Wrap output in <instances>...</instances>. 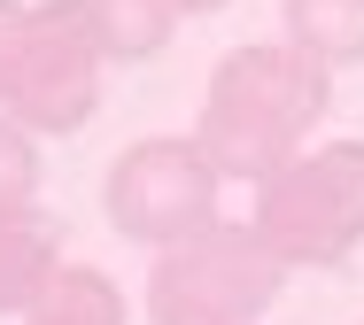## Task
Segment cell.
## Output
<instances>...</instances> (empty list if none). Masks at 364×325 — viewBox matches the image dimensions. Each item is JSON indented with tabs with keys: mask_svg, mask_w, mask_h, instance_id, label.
<instances>
[{
	"mask_svg": "<svg viewBox=\"0 0 364 325\" xmlns=\"http://www.w3.org/2000/svg\"><path fill=\"white\" fill-rule=\"evenodd\" d=\"M287 47H302L318 70L364 62V0H287Z\"/></svg>",
	"mask_w": 364,
	"mask_h": 325,
	"instance_id": "ba28073f",
	"label": "cell"
},
{
	"mask_svg": "<svg viewBox=\"0 0 364 325\" xmlns=\"http://www.w3.org/2000/svg\"><path fill=\"white\" fill-rule=\"evenodd\" d=\"M218 186H225L218 155L194 132L186 140L171 132V140H132L124 155L109 162L101 202H109V225L124 241L171 248V241H186V233H202V225H218Z\"/></svg>",
	"mask_w": 364,
	"mask_h": 325,
	"instance_id": "277c9868",
	"label": "cell"
},
{
	"mask_svg": "<svg viewBox=\"0 0 364 325\" xmlns=\"http://www.w3.org/2000/svg\"><path fill=\"white\" fill-rule=\"evenodd\" d=\"M256 233L279 263H341L364 241V140H326L256 178Z\"/></svg>",
	"mask_w": 364,
	"mask_h": 325,
	"instance_id": "3957f363",
	"label": "cell"
},
{
	"mask_svg": "<svg viewBox=\"0 0 364 325\" xmlns=\"http://www.w3.org/2000/svg\"><path fill=\"white\" fill-rule=\"evenodd\" d=\"M318 124H326V70L287 39H272V47L256 39L210 70L194 140L218 155L225 178H272L279 162L310 148Z\"/></svg>",
	"mask_w": 364,
	"mask_h": 325,
	"instance_id": "6da1fadb",
	"label": "cell"
},
{
	"mask_svg": "<svg viewBox=\"0 0 364 325\" xmlns=\"http://www.w3.org/2000/svg\"><path fill=\"white\" fill-rule=\"evenodd\" d=\"M31 186H39V148H31V124L0 116V209H31Z\"/></svg>",
	"mask_w": 364,
	"mask_h": 325,
	"instance_id": "30bf717a",
	"label": "cell"
},
{
	"mask_svg": "<svg viewBox=\"0 0 364 325\" xmlns=\"http://www.w3.org/2000/svg\"><path fill=\"white\" fill-rule=\"evenodd\" d=\"M279 255L256 225H202L186 241L155 248L147 271V325H256L279 294Z\"/></svg>",
	"mask_w": 364,
	"mask_h": 325,
	"instance_id": "7a4b0ae2",
	"label": "cell"
},
{
	"mask_svg": "<svg viewBox=\"0 0 364 325\" xmlns=\"http://www.w3.org/2000/svg\"><path fill=\"white\" fill-rule=\"evenodd\" d=\"M178 16H210V8H225V0H171Z\"/></svg>",
	"mask_w": 364,
	"mask_h": 325,
	"instance_id": "7c38bea8",
	"label": "cell"
},
{
	"mask_svg": "<svg viewBox=\"0 0 364 325\" xmlns=\"http://www.w3.org/2000/svg\"><path fill=\"white\" fill-rule=\"evenodd\" d=\"M77 16H85V31H93V47H101L109 62L163 55V39H171V23H178L171 0H77Z\"/></svg>",
	"mask_w": 364,
	"mask_h": 325,
	"instance_id": "52a82bcc",
	"label": "cell"
},
{
	"mask_svg": "<svg viewBox=\"0 0 364 325\" xmlns=\"http://www.w3.org/2000/svg\"><path fill=\"white\" fill-rule=\"evenodd\" d=\"M23 31H31V8L0 0V109H8V85H16V62H23Z\"/></svg>",
	"mask_w": 364,
	"mask_h": 325,
	"instance_id": "8fae6325",
	"label": "cell"
},
{
	"mask_svg": "<svg viewBox=\"0 0 364 325\" xmlns=\"http://www.w3.org/2000/svg\"><path fill=\"white\" fill-rule=\"evenodd\" d=\"M101 70H109V55L93 47L77 0H39L0 116H16V124H31V132H77V124L93 116V101H101Z\"/></svg>",
	"mask_w": 364,
	"mask_h": 325,
	"instance_id": "5b68a950",
	"label": "cell"
},
{
	"mask_svg": "<svg viewBox=\"0 0 364 325\" xmlns=\"http://www.w3.org/2000/svg\"><path fill=\"white\" fill-rule=\"evenodd\" d=\"M23 325H124V287L93 263H63Z\"/></svg>",
	"mask_w": 364,
	"mask_h": 325,
	"instance_id": "9c48e42d",
	"label": "cell"
},
{
	"mask_svg": "<svg viewBox=\"0 0 364 325\" xmlns=\"http://www.w3.org/2000/svg\"><path fill=\"white\" fill-rule=\"evenodd\" d=\"M55 271H63L55 225L31 209H0V318H31V302L55 287Z\"/></svg>",
	"mask_w": 364,
	"mask_h": 325,
	"instance_id": "8992f818",
	"label": "cell"
}]
</instances>
